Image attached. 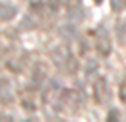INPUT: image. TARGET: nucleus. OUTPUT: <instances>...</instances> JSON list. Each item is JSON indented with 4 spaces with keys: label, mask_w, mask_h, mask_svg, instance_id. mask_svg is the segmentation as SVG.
<instances>
[{
    "label": "nucleus",
    "mask_w": 126,
    "mask_h": 122,
    "mask_svg": "<svg viewBox=\"0 0 126 122\" xmlns=\"http://www.w3.org/2000/svg\"><path fill=\"white\" fill-rule=\"evenodd\" d=\"M94 48H95V52L99 53L101 57H109L111 52H113V44H111L109 32L103 29V27H99L97 32H95V36H94Z\"/></svg>",
    "instance_id": "nucleus-1"
},
{
    "label": "nucleus",
    "mask_w": 126,
    "mask_h": 122,
    "mask_svg": "<svg viewBox=\"0 0 126 122\" xmlns=\"http://www.w3.org/2000/svg\"><path fill=\"white\" fill-rule=\"evenodd\" d=\"M92 90H94V101L97 105H107L109 103V82L103 78V76H97L94 80V86H92Z\"/></svg>",
    "instance_id": "nucleus-2"
},
{
    "label": "nucleus",
    "mask_w": 126,
    "mask_h": 122,
    "mask_svg": "<svg viewBox=\"0 0 126 122\" xmlns=\"http://www.w3.org/2000/svg\"><path fill=\"white\" fill-rule=\"evenodd\" d=\"M48 78V67L46 63H36L31 71V86L32 88H38L40 84Z\"/></svg>",
    "instance_id": "nucleus-3"
},
{
    "label": "nucleus",
    "mask_w": 126,
    "mask_h": 122,
    "mask_svg": "<svg viewBox=\"0 0 126 122\" xmlns=\"http://www.w3.org/2000/svg\"><path fill=\"white\" fill-rule=\"evenodd\" d=\"M19 105L23 107V111H27V113H34L36 111V101H34L32 90H21L19 92Z\"/></svg>",
    "instance_id": "nucleus-4"
},
{
    "label": "nucleus",
    "mask_w": 126,
    "mask_h": 122,
    "mask_svg": "<svg viewBox=\"0 0 126 122\" xmlns=\"http://www.w3.org/2000/svg\"><path fill=\"white\" fill-rule=\"evenodd\" d=\"M17 10L16 6H12L8 2H0V21H12L16 17Z\"/></svg>",
    "instance_id": "nucleus-5"
},
{
    "label": "nucleus",
    "mask_w": 126,
    "mask_h": 122,
    "mask_svg": "<svg viewBox=\"0 0 126 122\" xmlns=\"http://www.w3.org/2000/svg\"><path fill=\"white\" fill-rule=\"evenodd\" d=\"M80 107H82V93L77 92V90H71V95H69V111L77 113V111H80Z\"/></svg>",
    "instance_id": "nucleus-6"
},
{
    "label": "nucleus",
    "mask_w": 126,
    "mask_h": 122,
    "mask_svg": "<svg viewBox=\"0 0 126 122\" xmlns=\"http://www.w3.org/2000/svg\"><path fill=\"white\" fill-rule=\"evenodd\" d=\"M63 69H65V73H67L69 76H75L77 73H79V59H77V57H73V55H69V57L65 59Z\"/></svg>",
    "instance_id": "nucleus-7"
},
{
    "label": "nucleus",
    "mask_w": 126,
    "mask_h": 122,
    "mask_svg": "<svg viewBox=\"0 0 126 122\" xmlns=\"http://www.w3.org/2000/svg\"><path fill=\"white\" fill-rule=\"evenodd\" d=\"M117 40L120 42V44L126 42V19L124 21L118 19V23H117Z\"/></svg>",
    "instance_id": "nucleus-8"
},
{
    "label": "nucleus",
    "mask_w": 126,
    "mask_h": 122,
    "mask_svg": "<svg viewBox=\"0 0 126 122\" xmlns=\"http://www.w3.org/2000/svg\"><path fill=\"white\" fill-rule=\"evenodd\" d=\"M59 93V90H57V86L55 84H52V86H48L46 92H44V95H42V99H44V103H48V101H52L54 99V95H57Z\"/></svg>",
    "instance_id": "nucleus-9"
},
{
    "label": "nucleus",
    "mask_w": 126,
    "mask_h": 122,
    "mask_svg": "<svg viewBox=\"0 0 126 122\" xmlns=\"http://www.w3.org/2000/svg\"><path fill=\"white\" fill-rule=\"evenodd\" d=\"M46 6H48V10H52V12H59L63 8V0H46Z\"/></svg>",
    "instance_id": "nucleus-10"
},
{
    "label": "nucleus",
    "mask_w": 126,
    "mask_h": 122,
    "mask_svg": "<svg viewBox=\"0 0 126 122\" xmlns=\"http://www.w3.org/2000/svg\"><path fill=\"white\" fill-rule=\"evenodd\" d=\"M126 6V0H111V8H113V12H122Z\"/></svg>",
    "instance_id": "nucleus-11"
},
{
    "label": "nucleus",
    "mask_w": 126,
    "mask_h": 122,
    "mask_svg": "<svg viewBox=\"0 0 126 122\" xmlns=\"http://www.w3.org/2000/svg\"><path fill=\"white\" fill-rule=\"evenodd\" d=\"M118 99L122 103H126V76H124V80L120 82V88H118Z\"/></svg>",
    "instance_id": "nucleus-12"
},
{
    "label": "nucleus",
    "mask_w": 126,
    "mask_h": 122,
    "mask_svg": "<svg viewBox=\"0 0 126 122\" xmlns=\"http://www.w3.org/2000/svg\"><path fill=\"white\" fill-rule=\"evenodd\" d=\"M63 6L67 10H77L80 8V0H63Z\"/></svg>",
    "instance_id": "nucleus-13"
},
{
    "label": "nucleus",
    "mask_w": 126,
    "mask_h": 122,
    "mask_svg": "<svg viewBox=\"0 0 126 122\" xmlns=\"http://www.w3.org/2000/svg\"><path fill=\"white\" fill-rule=\"evenodd\" d=\"M107 120H111V122H117V120H118V111H115V109H113V111H111V113L107 114Z\"/></svg>",
    "instance_id": "nucleus-14"
},
{
    "label": "nucleus",
    "mask_w": 126,
    "mask_h": 122,
    "mask_svg": "<svg viewBox=\"0 0 126 122\" xmlns=\"http://www.w3.org/2000/svg\"><path fill=\"white\" fill-rule=\"evenodd\" d=\"M31 12H36V15H40V12H42V4H38V2L31 4Z\"/></svg>",
    "instance_id": "nucleus-15"
},
{
    "label": "nucleus",
    "mask_w": 126,
    "mask_h": 122,
    "mask_svg": "<svg viewBox=\"0 0 126 122\" xmlns=\"http://www.w3.org/2000/svg\"><path fill=\"white\" fill-rule=\"evenodd\" d=\"M101 2H103V0H95V4H101Z\"/></svg>",
    "instance_id": "nucleus-16"
}]
</instances>
